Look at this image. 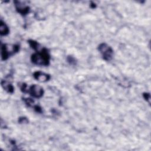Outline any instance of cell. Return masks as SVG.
<instances>
[{"mask_svg": "<svg viewBox=\"0 0 151 151\" xmlns=\"http://www.w3.org/2000/svg\"><path fill=\"white\" fill-rule=\"evenodd\" d=\"M32 62L38 66H47L50 63V56L46 48H43L41 52H37L31 56Z\"/></svg>", "mask_w": 151, "mask_h": 151, "instance_id": "cell-1", "label": "cell"}, {"mask_svg": "<svg viewBox=\"0 0 151 151\" xmlns=\"http://www.w3.org/2000/svg\"><path fill=\"white\" fill-rule=\"evenodd\" d=\"M20 50V46L13 45L10 47L7 44H3L1 46V59L3 60H6L8 57L15 53H17Z\"/></svg>", "mask_w": 151, "mask_h": 151, "instance_id": "cell-2", "label": "cell"}, {"mask_svg": "<svg viewBox=\"0 0 151 151\" xmlns=\"http://www.w3.org/2000/svg\"><path fill=\"white\" fill-rule=\"evenodd\" d=\"M99 51L102 55L103 59L106 61H110L112 59L113 51L112 48L106 43L100 44L98 47Z\"/></svg>", "mask_w": 151, "mask_h": 151, "instance_id": "cell-3", "label": "cell"}, {"mask_svg": "<svg viewBox=\"0 0 151 151\" xmlns=\"http://www.w3.org/2000/svg\"><path fill=\"white\" fill-rule=\"evenodd\" d=\"M27 93L30 94V95H31L32 97L40 98L43 96L44 94V90L41 87L36 85H34L28 89Z\"/></svg>", "mask_w": 151, "mask_h": 151, "instance_id": "cell-4", "label": "cell"}, {"mask_svg": "<svg viewBox=\"0 0 151 151\" xmlns=\"http://www.w3.org/2000/svg\"><path fill=\"white\" fill-rule=\"evenodd\" d=\"M15 6L18 12L23 15H26L30 12V7L21 1H15Z\"/></svg>", "mask_w": 151, "mask_h": 151, "instance_id": "cell-5", "label": "cell"}, {"mask_svg": "<svg viewBox=\"0 0 151 151\" xmlns=\"http://www.w3.org/2000/svg\"><path fill=\"white\" fill-rule=\"evenodd\" d=\"M34 79L41 82H46L50 79V76L41 72H36L33 74Z\"/></svg>", "mask_w": 151, "mask_h": 151, "instance_id": "cell-6", "label": "cell"}, {"mask_svg": "<svg viewBox=\"0 0 151 151\" xmlns=\"http://www.w3.org/2000/svg\"><path fill=\"white\" fill-rule=\"evenodd\" d=\"M1 85L2 87L4 88V90H6L7 92L12 93L14 92V88L11 84L7 81L2 80L1 81Z\"/></svg>", "mask_w": 151, "mask_h": 151, "instance_id": "cell-7", "label": "cell"}, {"mask_svg": "<svg viewBox=\"0 0 151 151\" xmlns=\"http://www.w3.org/2000/svg\"><path fill=\"white\" fill-rule=\"evenodd\" d=\"M9 28L5 23L2 20L0 23V34L1 36H6L9 33Z\"/></svg>", "mask_w": 151, "mask_h": 151, "instance_id": "cell-8", "label": "cell"}, {"mask_svg": "<svg viewBox=\"0 0 151 151\" xmlns=\"http://www.w3.org/2000/svg\"><path fill=\"white\" fill-rule=\"evenodd\" d=\"M24 100L25 103H26V105H27L28 106H30V107L32 106V107H34V106H35V105H34V100H32V99H30V98L24 99Z\"/></svg>", "mask_w": 151, "mask_h": 151, "instance_id": "cell-9", "label": "cell"}, {"mask_svg": "<svg viewBox=\"0 0 151 151\" xmlns=\"http://www.w3.org/2000/svg\"><path fill=\"white\" fill-rule=\"evenodd\" d=\"M28 43L30 44V46L34 50H37V48H38V46H39V44L37 42L34 41V40H30L28 41Z\"/></svg>", "mask_w": 151, "mask_h": 151, "instance_id": "cell-10", "label": "cell"}, {"mask_svg": "<svg viewBox=\"0 0 151 151\" xmlns=\"http://www.w3.org/2000/svg\"><path fill=\"white\" fill-rule=\"evenodd\" d=\"M19 122L20 123H28V119L26 118V117H20Z\"/></svg>", "mask_w": 151, "mask_h": 151, "instance_id": "cell-11", "label": "cell"}, {"mask_svg": "<svg viewBox=\"0 0 151 151\" xmlns=\"http://www.w3.org/2000/svg\"><path fill=\"white\" fill-rule=\"evenodd\" d=\"M68 61H69L71 64L74 65V64H76V60H75V59H74L73 57H72V56L68 57Z\"/></svg>", "mask_w": 151, "mask_h": 151, "instance_id": "cell-12", "label": "cell"}, {"mask_svg": "<svg viewBox=\"0 0 151 151\" xmlns=\"http://www.w3.org/2000/svg\"><path fill=\"white\" fill-rule=\"evenodd\" d=\"M33 108H34V110H35L37 112H38V113H42V109H41V108L40 106H39V105H35Z\"/></svg>", "mask_w": 151, "mask_h": 151, "instance_id": "cell-13", "label": "cell"}, {"mask_svg": "<svg viewBox=\"0 0 151 151\" xmlns=\"http://www.w3.org/2000/svg\"><path fill=\"white\" fill-rule=\"evenodd\" d=\"M143 97L145 98V99L146 100H148L149 103H150V102H149V100H150V94L149 93H143Z\"/></svg>", "mask_w": 151, "mask_h": 151, "instance_id": "cell-14", "label": "cell"}]
</instances>
